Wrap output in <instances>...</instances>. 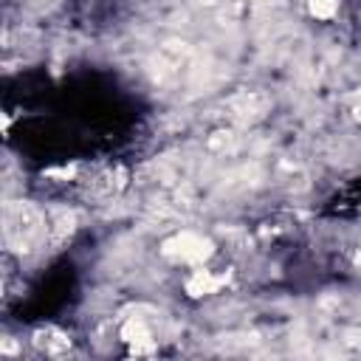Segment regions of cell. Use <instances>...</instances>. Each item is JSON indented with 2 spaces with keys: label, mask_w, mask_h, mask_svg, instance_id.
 Returning <instances> with one entry per match:
<instances>
[{
  "label": "cell",
  "mask_w": 361,
  "mask_h": 361,
  "mask_svg": "<svg viewBox=\"0 0 361 361\" xmlns=\"http://www.w3.org/2000/svg\"><path fill=\"white\" fill-rule=\"evenodd\" d=\"M212 240L200 237V234H192V231H180L175 234L172 240L164 243V254L169 259H183V262H203L206 257H212Z\"/></svg>",
  "instance_id": "cell-1"
},
{
  "label": "cell",
  "mask_w": 361,
  "mask_h": 361,
  "mask_svg": "<svg viewBox=\"0 0 361 361\" xmlns=\"http://www.w3.org/2000/svg\"><path fill=\"white\" fill-rule=\"evenodd\" d=\"M226 274H220V276H214V274H209V271H195L189 279H186V293L189 296H206V293H214L217 288H223L226 285Z\"/></svg>",
  "instance_id": "cell-2"
},
{
  "label": "cell",
  "mask_w": 361,
  "mask_h": 361,
  "mask_svg": "<svg viewBox=\"0 0 361 361\" xmlns=\"http://www.w3.org/2000/svg\"><path fill=\"white\" fill-rule=\"evenodd\" d=\"M121 338L133 347V353H147L152 350V336L147 330V324L141 319H130L124 327H121Z\"/></svg>",
  "instance_id": "cell-3"
},
{
  "label": "cell",
  "mask_w": 361,
  "mask_h": 361,
  "mask_svg": "<svg viewBox=\"0 0 361 361\" xmlns=\"http://www.w3.org/2000/svg\"><path fill=\"white\" fill-rule=\"evenodd\" d=\"M307 8H310V14H313V17L327 20V17H333V14H336L338 0H307Z\"/></svg>",
  "instance_id": "cell-4"
}]
</instances>
